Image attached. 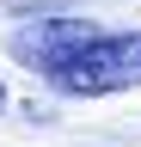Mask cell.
<instances>
[{"label":"cell","instance_id":"1","mask_svg":"<svg viewBox=\"0 0 141 147\" xmlns=\"http://www.w3.org/2000/svg\"><path fill=\"white\" fill-rule=\"evenodd\" d=\"M43 80L67 98H111L141 86V31H92L55 67H43Z\"/></svg>","mask_w":141,"mask_h":147},{"label":"cell","instance_id":"2","mask_svg":"<svg viewBox=\"0 0 141 147\" xmlns=\"http://www.w3.org/2000/svg\"><path fill=\"white\" fill-rule=\"evenodd\" d=\"M92 31H98L92 18H31V25L12 37V55H19V61H31V67L43 74V67H55L74 43H86Z\"/></svg>","mask_w":141,"mask_h":147},{"label":"cell","instance_id":"3","mask_svg":"<svg viewBox=\"0 0 141 147\" xmlns=\"http://www.w3.org/2000/svg\"><path fill=\"white\" fill-rule=\"evenodd\" d=\"M0 104H6V80H0Z\"/></svg>","mask_w":141,"mask_h":147}]
</instances>
